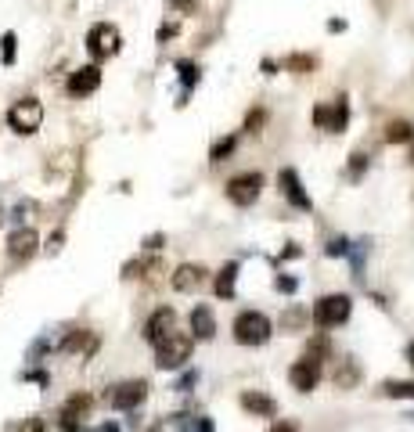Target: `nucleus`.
Masks as SVG:
<instances>
[{
    "label": "nucleus",
    "mask_w": 414,
    "mask_h": 432,
    "mask_svg": "<svg viewBox=\"0 0 414 432\" xmlns=\"http://www.w3.org/2000/svg\"><path fill=\"white\" fill-rule=\"evenodd\" d=\"M191 350H195V338L191 335H166L163 343L155 346V364L163 367V371H177V367H184L191 360Z\"/></svg>",
    "instance_id": "1"
},
{
    "label": "nucleus",
    "mask_w": 414,
    "mask_h": 432,
    "mask_svg": "<svg viewBox=\"0 0 414 432\" xmlns=\"http://www.w3.org/2000/svg\"><path fill=\"white\" fill-rule=\"evenodd\" d=\"M270 331H274V324H270L267 314L245 310V314H238V321H234V343H242V346H263L267 338H270Z\"/></svg>",
    "instance_id": "2"
},
{
    "label": "nucleus",
    "mask_w": 414,
    "mask_h": 432,
    "mask_svg": "<svg viewBox=\"0 0 414 432\" xmlns=\"http://www.w3.org/2000/svg\"><path fill=\"white\" fill-rule=\"evenodd\" d=\"M40 122H44V105L37 98H18L11 108H8V127L22 137L29 134H37L40 130Z\"/></svg>",
    "instance_id": "3"
},
{
    "label": "nucleus",
    "mask_w": 414,
    "mask_h": 432,
    "mask_svg": "<svg viewBox=\"0 0 414 432\" xmlns=\"http://www.w3.org/2000/svg\"><path fill=\"white\" fill-rule=\"evenodd\" d=\"M349 310H353V303L349 296L335 292V296H321L313 306V324L317 328H335V324H346L349 321Z\"/></svg>",
    "instance_id": "4"
},
{
    "label": "nucleus",
    "mask_w": 414,
    "mask_h": 432,
    "mask_svg": "<svg viewBox=\"0 0 414 432\" xmlns=\"http://www.w3.org/2000/svg\"><path fill=\"white\" fill-rule=\"evenodd\" d=\"M119 47H123V37H119V29H115L112 22H98V25H94L90 33H87V51H90L94 61L115 58Z\"/></svg>",
    "instance_id": "5"
},
{
    "label": "nucleus",
    "mask_w": 414,
    "mask_h": 432,
    "mask_svg": "<svg viewBox=\"0 0 414 432\" xmlns=\"http://www.w3.org/2000/svg\"><path fill=\"white\" fill-rule=\"evenodd\" d=\"M289 382H292V389H299V393L317 389V382H321V357H310V353H303V357L292 364Z\"/></svg>",
    "instance_id": "6"
},
{
    "label": "nucleus",
    "mask_w": 414,
    "mask_h": 432,
    "mask_svg": "<svg viewBox=\"0 0 414 432\" xmlns=\"http://www.w3.org/2000/svg\"><path fill=\"white\" fill-rule=\"evenodd\" d=\"M260 191H263V173H242V177H234L231 184H227V198L234 202V205H252L260 198Z\"/></svg>",
    "instance_id": "7"
},
{
    "label": "nucleus",
    "mask_w": 414,
    "mask_h": 432,
    "mask_svg": "<svg viewBox=\"0 0 414 432\" xmlns=\"http://www.w3.org/2000/svg\"><path fill=\"white\" fill-rule=\"evenodd\" d=\"M144 396H148V382H144V379H134V382L115 386L112 396H108V404H112L115 411H134V407L144 404Z\"/></svg>",
    "instance_id": "8"
},
{
    "label": "nucleus",
    "mask_w": 414,
    "mask_h": 432,
    "mask_svg": "<svg viewBox=\"0 0 414 432\" xmlns=\"http://www.w3.org/2000/svg\"><path fill=\"white\" fill-rule=\"evenodd\" d=\"M37 249H40V234H37L33 227H18V231H11V238H8V260L25 263L29 256H37Z\"/></svg>",
    "instance_id": "9"
},
{
    "label": "nucleus",
    "mask_w": 414,
    "mask_h": 432,
    "mask_svg": "<svg viewBox=\"0 0 414 432\" xmlns=\"http://www.w3.org/2000/svg\"><path fill=\"white\" fill-rule=\"evenodd\" d=\"M90 393H76V396H69L65 404H61V432H76L80 428V421L87 418V411H90Z\"/></svg>",
    "instance_id": "10"
},
{
    "label": "nucleus",
    "mask_w": 414,
    "mask_h": 432,
    "mask_svg": "<svg viewBox=\"0 0 414 432\" xmlns=\"http://www.w3.org/2000/svg\"><path fill=\"white\" fill-rule=\"evenodd\" d=\"M173 321H177V314L170 310V306H158V310L148 317V324H144V338L151 346H158L166 335H173Z\"/></svg>",
    "instance_id": "11"
},
{
    "label": "nucleus",
    "mask_w": 414,
    "mask_h": 432,
    "mask_svg": "<svg viewBox=\"0 0 414 432\" xmlns=\"http://www.w3.org/2000/svg\"><path fill=\"white\" fill-rule=\"evenodd\" d=\"M98 87H101V69L98 65H83L69 76V94L73 98H90Z\"/></svg>",
    "instance_id": "12"
},
{
    "label": "nucleus",
    "mask_w": 414,
    "mask_h": 432,
    "mask_svg": "<svg viewBox=\"0 0 414 432\" xmlns=\"http://www.w3.org/2000/svg\"><path fill=\"white\" fill-rule=\"evenodd\" d=\"M281 188H284V198H289L296 209H303V212L313 209V202H310L306 188L299 184V173H296V170H281Z\"/></svg>",
    "instance_id": "13"
},
{
    "label": "nucleus",
    "mask_w": 414,
    "mask_h": 432,
    "mask_svg": "<svg viewBox=\"0 0 414 432\" xmlns=\"http://www.w3.org/2000/svg\"><path fill=\"white\" fill-rule=\"evenodd\" d=\"M61 350H65V353H83V357H90L94 350H98V335L87 331V328H76V331H69L65 338H61Z\"/></svg>",
    "instance_id": "14"
},
{
    "label": "nucleus",
    "mask_w": 414,
    "mask_h": 432,
    "mask_svg": "<svg viewBox=\"0 0 414 432\" xmlns=\"http://www.w3.org/2000/svg\"><path fill=\"white\" fill-rule=\"evenodd\" d=\"M242 407H245L249 414H260V418H274V414H277V404H274L267 393H260V389L242 393Z\"/></svg>",
    "instance_id": "15"
},
{
    "label": "nucleus",
    "mask_w": 414,
    "mask_h": 432,
    "mask_svg": "<svg viewBox=\"0 0 414 432\" xmlns=\"http://www.w3.org/2000/svg\"><path fill=\"white\" fill-rule=\"evenodd\" d=\"M202 281H206V270H202L199 263H184V267H177V274H173V288H177V292H195Z\"/></svg>",
    "instance_id": "16"
},
{
    "label": "nucleus",
    "mask_w": 414,
    "mask_h": 432,
    "mask_svg": "<svg viewBox=\"0 0 414 432\" xmlns=\"http://www.w3.org/2000/svg\"><path fill=\"white\" fill-rule=\"evenodd\" d=\"M216 335V321L209 306H195L191 310V338H213Z\"/></svg>",
    "instance_id": "17"
},
{
    "label": "nucleus",
    "mask_w": 414,
    "mask_h": 432,
    "mask_svg": "<svg viewBox=\"0 0 414 432\" xmlns=\"http://www.w3.org/2000/svg\"><path fill=\"white\" fill-rule=\"evenodd\" d=\"M349 127V101L346 98H335L328 105V134H342Z\"/></svg>",
    "instance_id": "18"
},
{
    "label": "nucleus",
    "mask_w": 414,
    "mask_h": 432,
    "mask_svg": "<svg viewBox=\"0 0 414 432\" xmlns=\"http://www.w3.org/2000/svg\"><path fill=\"white\" fill-rule=\"evenodd\" d=\"M234 281H238V263H224L216 274V296L220 299H234Z\"/></svg>",
    "instance_id": "19"
},
{
    "label": "nucleus",
    "mask_w": 414,
    "mask_h": 432,
    "mask_svg": "<svg viewBox=\"0 0 414 432\" xmlns=\"http://www.w3.org/2000/svg\"><path fill=\"white\" fill-rule=\"evenodd\" d=\"M357 379H360L357 360H349V357L335 360V386H339V389H353V386H357Z\"/></svg>",
    "instance_id": "20"
},
{
    "label": "nucleus",
    "mask_w": 414,
    "mask_h": 432,
    "mask_svg": "<svg viewBox=\"0 0 414 432\" xmlns=\"http://www.w3.org/2000/svg\"><path fill=\"white\" fill-rule=\"evenodd\" d=\"M386 141L389 144H410L414 141V127H410L407 119H396V122H389V127H386Z\"/></svg>",
    "instance_id": "21"
},
{
    "label": "nucleus",
    "mask_w": 414,
    "mask_h": 432,
    "mask_svg": "<svg viewBox=\"0 0 414 432\" xmlns=\"http://www.w3.org/2000/svg\"><path fill=\"white\" fill-rule=\"evenodd\" d=\"M382 396H389V400H414V382H382Z\"/></svg>",
    "instance_id": "22"
},
{
    "label": "nucleus",
    "mask_w": 414,
    "mask_h": 432,
    "mask_svg": "<svg viewBox=\"0 0 414 432\" xmlns=\"http://www.w3.org/2000/svg\"><path fill=\"white\" fill-rule=\"evenodd\" d=\"M234 148H238V137H224V141H216V144H213V151H209V159H213V163H224V159L231 155V151H234Z\"/></svg>",
    "instance_id": "23"
},
{
    "label": "nucleus",
    "mask_w": 414,
    "mask_h": 432,
    "mask_svg": "<svg viewBox=\"0 0 414 432\" xmlns=\"http://www.w3.org/2000/svg\"><path fill=\"white\" fill-rule=\"evenodd\" d=\"M177 72H180V83L184 87H195L199 83V65H195V61H187V58L177 61Z\"/></svg>",
    "instance_id": "24"
},
{
    "label": "nucleus",
    "mask_w": 414,
    "mask_h": 432,
    "mask_svg": "<svg viewBox=\"0 0 414 432\" xmlns=\"http://www.w3.org/2000/svg\"><path fill=\"white\" fill-rule=\"evenodd\" d=\"M15 33H4L0 37V61H4V65H15Z\"/></svg>",
    "instance_id": "25"
},
{
    "label": "nucleus",
    "mask_w": 414,
    "mask_h": 432,
    "mask_svg": "<svg viewBox=\"0 0 414 432\" xmlns=\"http://www.w3.org/2000/svg\"><path fill=\"white\" fill-rule=\"evenodd\" d=\"M364 170H368V155L364 151H353V155H349V180H360Z\"/></svg>",
    "instance_id": "26"
},
{
    "label": "nucleus",
    "mask_w": 414,
    "mask_h": 432,
    "mask_svg": "<svg viewBox=\"0 0 414 432\" xmlns=\"http://www.w3.org/2000/svg\"><path fill=\"white\" fill-rule=\"evenodd\" d=\"M263 119H267V112H263V108H256V112H252V115L245 119V130H249V134H260V127H263Z\"/></svg>",
    "instance_id": "27"
},
{
    "label": "nucleus",
    "mask_w": 414,
    "mask_h": 432,
    "mask_svg": "<svg viewBox=\"0 0 414 432\" xmlns=\"http://www.w3.org/2000/svg\"><path fill=\"white\" fill-rule=\"evenodd\" d=\"M313 127L317 130H328V105H317L313 108Z\"/></svg>",
    "instance_id": "28"
},
{
    "label": "nucleus",
    "mask_w": 414,
    "mask_h": 432,
    "mask_svg": "<svg viewBox=\"0 0 414 432\" xmlns=\"http://www.w3.org/2000/svg\"><path fill=\"white\" fill-rule=\"evenodd\" d=\"M349 253V241L346 238H332L328 241V256H346Z\"/></svg>",
    "instance_id": "29"
},
{
    "label": "nucleus",
    "mask_w": 414,
    "mask_h": 432,
    "mask_svg": "<svg viewBox=\"0 0 414 432\" xmlns=\"http://www.w3.org/2000/svg\"><path fill=\"white\" fill-rule=\"evenodd\" d=\"M184 432H213V421L209 418H195V421H187Z\"/></svg>",
    "instance_id": "30"
},
{
    "label": "nucleus",
    "mask_w": 414,
    "mask_h": 432,
    "mask_svg": "<svg viewBox=\"0 0 414 432\" xmlns=\"http://www.w3.org/2000/svg\"><path fill=\"white\" fill-rule=\"evenodd\" d=\"M15 432H44V418H25Z\"/></svg>",
    "instance_id": "31"
},
{
    "label": "nucleus",
    "mask_w": 414,
    "mask_h": 432,
    "mask_svg": "<svg viewBox=\"0 0 414 432\" xmlns=\"http://www.w3.org/2000/svg\"><path fill=\"white\" fill-rule=\"evenodd\" d=\"M270 432H299V425H296V421H289V418H277V421L270 425Z\"/></svg>",
    "instance_id": "32"
},
{
    "label": "nucleus",
    "mask_w": 414,
    "mask_h": 432,
    "mask_svg": "<svg viewBox=\"0 0 414 432\" xmlns=\"http://www.w3.org/2000/svg\"><path fill=\"white\" fill-rule=\"evenodd\" d=\"M289 65H292V69H299V72H310V69H313V58H303V54H296V58L289 61Z\"/></svg>",
    "instance_id": "33"
},
{
    "label": "nucleus",
    "mask_w": 414,
    "mask_h": 432,
    "mask_svg": "<svg viewBox=\"0 0 414 432\" xmlns=\"http://www.w3.org/2000/svg\"><path fill=\"white\" fill-rule=\"evenodd\" d=\"M284 296H289V292H296V281H292V277H277V281H274Z\"/></svg>",
    "instance_id": "34"
},
{
    "label": "nucleus",
    "mask_w": 414,
    "mask_h": 432,
    "mask_svg": "<svg viewBox=\"0 0 414 432\" xmlns=\"http://www.w3.org/2000/svg\"><path fill=\"white\" fill-rule=\"evenodd\" d=\"M191 386H195V371H191V375H184V379L177 382V389H180V393H187Z\"/></svg>",
    "instance_id": "35"
},
{
    "label": "nucleus",
    "mask_w": 414,
    "mask_h": 432,
    "mask_svg": "<svg viewBox=\"0 0 414 432\" xmlns=\"http://www.w3.org/2000/svg\"><path fill=\"white\" fill-rule=\"evenodd\" d=\"M177 33V25H163V29H158V44H163V40H170Z\"/></svg>",
    "instance_id": "36"
},
{
    "label": "nucleus",
    "mask_w": 414,
    "mask_h": 432,
    "mask_svg": "<svg viewBox=\"0 0 414 432\" xmlns=\"http://www.w3.org/2000/svg\"><path fill=\"white\" fill-rule=\"evenodd\" d=\"M163 245H166V238H158V234L148 238V249H163Z\"/></svg>",
    "instance_id": "37"
},
{
    "label": "nucleus",
    "mask_w": 414,
    "mask_h": 432,
    "mask_svg": "<svg viewBox=\"0 0 414 432\" xmlns=\"http://www.w3.org/2000/svg\"><path fill=\"white\" fill-rule=\"evenodd\" d=\"M94 432H119V425H115V421H105V425H98Z\"/></svg>",
    "instance_id": "38"
},
{
    "label": "nucleus",
    "mask_w": 414,
    "mask_h": 432,
    "mask_svg": "<svg viewBox=\"0 0 414 432\" xmlns=\"http://www.w3.org/2000/svg\"><path fill=\"white\" fill-rule=\"evenodd\" d=\"M177 8H187L191 11V8H195V0H177Z\"/></svg>",
    "instance_id": "39"
}]
</instances>
